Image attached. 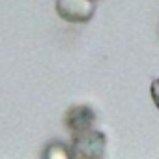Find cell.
Here are the masks:
<instances>
[{
    "mask_svg": "<svg viewBox=\"0 0 159 159\" xmlns=\"http://www.w3.org/2000/svg\"><path fill=\"white\" fill-rule=\"evenodd\" d=\"M107 137L103 131L90 127L77 135H71V159H99L105 155Z\"/></svg>",
    "mask_w": 159,
    "mask_h": 159,
    "instance_id": "6da1fadb",
    "label": "cell"
},
{
    "mask_svg": "<svg viewBox=\"0 0 159 159\" xmlns=\"http://www.w3.org/2000/svg\"><path fill=\"white\" fill-rule=\"evenodd\" d=\"M56 13L67 23H88L96 13V0H56Z\"/></svg>",
    "mask_w": 159,
    "mask_h": 159,
    "instance_id": "7a4b0ae2",
    "label": "cell"
},
{
    "mask_svg": "<svg viewBox=\"0 0 159 159\" xmlns=\"http://www.w3.org/2000/svg\"><path fill=\"white\" fill-rule=\"evenodd\" d=\"M94 124H96V112L88 105H73L64 114V125L67 127L69 135L86 131L94 127Z\"/></svg>",
    "mask_w": 159,
    "mask_h": 159,
    "instance_id": "3957f363",
    "label": "cell"
},
{
    "mask_svg": "<svg viewBox=\"0 0 159 159\" xmlns=\"http://www.w3.org/2000/svg\"><path fill=\"white\" fill-rule=\"evenodd\" d=\"M43 157H51V159H66V157H71V148L64 142H52L47 146V150L43 152Z\"/></svg>",
    "mask_w": 159,
    "mask_h": 159,
    "instance_id": "277c9868",
    "label": "cell"
},
{
    "mask_svg": "<svg viewBox=\"0 0 159 159\" xmlns=\"http://www.w3.org/2000/svg\"><path fill=\"white\" fill-rule=\"evenodd\" d=\"M150 94H152V99H153L155 107L159 109V79H155V81L152 83V86H150Z\"/></svg>",
    "mask_w": 159,
    "mask_h": 159,
    "instance_id": "5b68a950",
    "label": "cell"
},
{
    "mask_svg": "<svg viewBox=\"0 0 159 159\" xmlns=\"http://www.w3.org/2000/svg\"><path fill=\"white\" fill-rule=\"evenodd\" d=\"M96 2H98V0H96Z\"/></svg>",
    "mask_w": 159,
    "mask_h": 159,
    "instance_id": "8992f818",
    "label": "cell"
}]
</instances>
